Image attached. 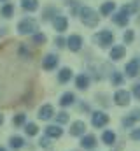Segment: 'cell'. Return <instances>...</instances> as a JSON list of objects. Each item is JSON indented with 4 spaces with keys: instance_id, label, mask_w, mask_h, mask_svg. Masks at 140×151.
Instances as JSON below:
<instances>
[{
    "instance_id": "obj_1",
    "label": "cell",
    "mask_w": 140,
    "mask_h": 151,
    "mask_svg": "<svg viewBox=\"0 0 140 151\" xmlns=\"http://www.w3.org/2000/svg\"><path fill=\"white\" fill-rule=\"evenodd\" d=\"M81 21L86 25V27H96L100 18H98V12L93 11L91 7H82L81 9Z\"/></svg>"
},
{
    "instance_id": "obj_2",
    "label": "cell",
    "mask_w": 140,
    "mask_h": 151,
    "mask_svg": "<svg viewBox=\"0 0 140 151\" xmlns=\"http://www.w3.org/2000/svg\"><path fill=\"white\" fill-rule=\"evenodd\" d=\"M35 30H37V21L32 19V18H25V19H21L19 25H18V32H19L21 35L34 34Z\"/></svg>"
},
{
    "instance_id": "obj_3",
    "label": "cell",
    "mask_w": 140,
    "mask_h": 151,
    "mask_svg": "<svg viewBox=\"0 0 140 151\" xmlns=\"http://www.w3.org/2000/svg\"><path fill=\"white\" fill-rule=\"evenodd\" d=\"M95 40H96L102 47H107V46H110V44L114 42V34L109 32V30H102L100 34L95 35Z\"/></svg>"
},
{
    "instance_id": "obj_4",
    "label": "cell",
    "mask_w": 140,
    "mask_h": 151,
    "mask_svg": "<svg viewBox=\"0 0 140 151\" xmlns=\"http://www.w3.org/2000/svg\"><path fill=\"white\" fill-rule=\"evenodd\" d=\"M114 100H116L117 106H128L130 104V93L126 90H119V91H116Z\"/></svg>"
},
{
    "instance_id": "obj_5",
    "label": "cell",
    "mask_w": 140,
    "mask_h": 151,
    "mask_svg": "<svg viewBox=\"0 0 140 151\" xmlns=\"http://www.w3.org/2000/svg\"><path fill=\"white\" fill-rule=\"evenodd\" d=\"M124 70H126V76H128V77H135V76L140 72V62L137 58L131 60L130 63H126V69H124Z\"/></svg>"
},
{
    "instance_id": "obj_6",
    "label": "cell",
    "mask_w": 140,
    "mask_h": 151,
    "mask_svg": "<svg viewBox=\"0 0 140 151\" xmlns=\"http://www.w3.org/2000/svg\"><path fill=\"white\" fill-rule=\"evenodd\" d=\"M91 121H93V125H95L96 128H102V127H105V125L109 123V116L105 113H95L93 118H91Z\"/></svg>"
},
{
    "instance_id": "obj_7",
    "label": "cell",
    "mask_w": 140,
    "mask_h": 151,
    "mask_svg": "<svg viewBox=\"0 0 140 151\" xmlns=\"http://www.w3.org/2000/svg\"><path fill=\"white\" fill-rule=\"evenodd\" d=\"M53 25H54V28H56V32H65L67 30V27H69V19L65 18V16H56L54 18V21H53Z\"/></svg>"
},
{
    "instance_id": "obj_8",
    "label": "cell",
    "mask_w": 140,
    "mask_h": 151,
    "mask_svg": "<svg viewBox=\"0 0 140 151\" xmlns=\"http://www.w3.org/2000/svg\"><path fill=\"white\" fill-rule=\"evenodd\" d=\"M56 65H58V56H54V55H47V56L42 60V67H44L46 70H53Z\"/></svg>"
},
{
    "instance_id": "obj_9",
    "label": "cell",
    "mask_w": 140,
    "mask_h": 151,
    "mask_svg": "<svg viewBox=\"0 0 140 151\" xmlns=\"http://www.w3.org/2000/svg\"><path fill=\"white\" fill-rule=\"evenodd\" d=\"M86 130V123L84 121H74L70 127V135H82Z\"/></svg>"
},
{
    "instance_id": "obj_10",
    "label": "cell",
    "mask_w": 140,
    "mask_h": 151,
    "mask_svg": "<svg viewBox=\"0 0 140 151\" xmlns=\"http://www.w3.org/2000/svg\"><path fill=\"white\" fill-rule=\"evenodd\" d=\"M53 114H54L53 106H49V104H47V106H42V107H40V111H39V118L46 121V119H51V118H53Z\"/></svg>"
},
{
    "instance_id": "obj_11",
    "label": "cell",
    "mask_w": 140,
    "mask_h": 151,
    "mask_svg": "<svg viewBox=\"0 0 140 151\" xmlns=\"http://www.w3.org/2000/svg\"><path fill=\"white\" fill-rule=\"evenodd\" d=\"M112 19H114V23L119 25V27H126V25H128V14H126L124 11H119L117 14H114Z\"/></svg>"
},
{
    "instance_id": "obj_12",
    "label": "cell",
    "mask_w": 140,
    "mask_h": 151,
    "mask_svg": "<svg viewBox=\"0 0 140 151\" xmlns=\"http://www.w3.org/2000/svg\"><path fill=\"white\" fill-rule=\"evenodd\" d=\"M67 44H69V47L72 51H79L81 46H82V39L79 37V35H70L69 40H67Z\"/></svg>"
},
{
    "instance_id": "obj_13",
    "label": "cell",
    "mask_w": 140,
    "mask_h": 151,
    "mask_svg": "<svg viewBox=\"0 0 140 151\" xmlns=\"http://www.w3.org/2000/svg\"><path fill=\"white\" fill-rule=\"evenodd\" d=\"M81 146H82L84 150H93V148L96 146V139H95V135H86V137H82Z\"/></svg>"
},
{
    "instance_id": "obj_14",
    "label": "cell",
    "mask_w": 140,
    "mask_h": 151,
    "mask_svg": "<svg viewBox=\"0 0 140 151\" xmlns=\"http://www.w3.org/2000/svg\"><path fill=\"white\" fill-rule=\"evenodd\" d=\"M123 56H124V47L123 46H114L110 49V58L112 60H121Z\"/></svg>"
},
{
    "instance_id": "obj_15",
    "label": "cell",
    "mask_w": 140,
    "mask_h": 151,
    "mask_svg": "<svg viewBox=\"0 0 140 151\" xmlns=\"http://www.w3.org/2000/svg\"><path fill=\"white\" fill-rule=\"evenodd\" d=\"M46 134H47V137H53V139H58V137H61V128L60 127H54V125H51V127H47L46 128Z\"/></svg>"
},
{
    "instance_id": "obj_16",
    "label": "cell",
    "mask_w": 140,
    "mask_h": 151,
    "mask_svg": "<svg viewBox=\"0 0 140 151\" xmlns=\"http://www.w3.org/2000/svg\"><path fill=\"white\" fill-rule=\"evenodd\" d=\"M75 84H77V88H81V90H86L88 86H89V77L84 74L77 76V79H75Z\"/></svg>"
},
{
    "instance_id": "obj_17",
    "label": "cell",
    "mask_w": 140,
    "mask_h": 151,
    "mask_svg": "<svg viewBox=\"0 0 140 151\" xmlns=\"http://www.w3.org/2000/svg\"><path fill=\"white\" fill-rule=\"evenodd\" d=\"M114 9H116V4H114V2H105L104 5L100 7V12H102L104 16H109Z\"/></svg>"
},
{
    "instance_id": "obj_18",
    "label": "cell",
    "mask_w": 140,
    "mask_h": 151,
    "mask_svg": "<svg viewBox=\"0 0 140 151\" xmlns=\"http://www.w3.org/2000/svg\"><path fill=\"white\" fill-rule=\"evenodd\" d=\"M74 100H75V97H74V93H65L61 99H60V104L63 106V107H67V106H70V104H74Z\"/></svg>"
},
{
    "instance_id": "obj_19",
    "label": "cell",
    "mask_w": 140,
    "mask_h": 151,
    "mask_svg": "<svg viewBox=\"0 0 140 151\" xmlns=\"http://www.w3.org/2000/svg\"><path fill=\"white\" fill-rule=\"evenodd\" d=\"M70 77H72V70L70 69H61L60 74H58L60 83H67V81H70Z\"/></svg>"
},
{
    "instance_id": "obj_20",
    "label": "cell",
    "mask_w": 140,
    "mask_h": 151,
    "mask_svg": "<svg viewBox=\"0 0 140 151\" xmlns=\"http://www.w3.org/2000/svg\"><path fill=\"white\" fill-rule=\"evenodd\" d=\"M21 5H23V9H26V11H35V9L39 7L37 0H21Z\"/></svg>"
},
{
    "instance_id": "obj_21",
    "label": "cell",
    "mask_w": 140,
    "mask_h": 151,
    "mask_svg": "<svg viewBox=\"0 0 140 151\" xmlns=\"http://www.w3.org/2000/svg\"><path fill=\"white\" fill-rule=\"evenodd\" d=\"M102 139H104L105 144H114V142H116V134L109 130V132H105L104 135H102Z\"/></svg>"
},
{
    "instance_id": "obj_22",
    "label": "cell",
    "mask_w": 140,
    "mask_h": 151,
    "mask_svg": "<svg viewBox=\"0 0 140 151\" xmlns=\"http://www.w3.org/2000/svg\"><path fill=\"white\" fill-rule=\"evenodd\" d=\"M12 14H14V7H12L11 4H5V5L2 7V16H4V18H11Z\"/></svg>"
},
{
    "instance_id": "obj_23",
    "label": "cell",
    "mask_w": 140,
    "mask_h": 151,
    "mask_svg": "<svg viewBox=\"0 0 140 151\" xmlns=\"http://www.w3.org/2000/svg\"><path fill=\"white\" fill-rule=\"evenodd\" d=\"M25 142H23V139L21 137H11V146L12 148H21Z\"/></svg>"
},
{
    "instance_id": "obj_24",
    "label": "cell",
    "mask_w": 140,
    "mask_h": 151,
    "mask_svg": "<svg viewBox=\"0 0 140 151\" xmlns=\"http://www.w3.org/2000/svg\"><path fill=\"white\" fill-rule=\"evenodd\" d=\"M133 37H135L133 30H126V32H124V35H123V40H124L126 44H130V42L133 40Z\"/></svg>"
},
{
    "instance_id": "obj_25",
    "label": "cell",
    "mask_w": 140,
    "mask_h": 151,
    "mask_svg": "<svg viewBox=\"0 0 140 151\" xmlns=\"http://www.w3.org/2000/svg\"><path fill=\"white\" fill-rule=\"evenodd\" d=\"M25 130H26L28 135H35V134H37V125H35V123H28V125L25 127Z\"/></svg>"
},
{
    "instance_id": "obj_26",
    "label": "cell",
    "mask_w": 140,
    "mask_h": 151,
    "mask_svg": "<svg viewBox=\"0 0 140 151\" xmlns=\"http://www.w3.org/2000/svg\"><path fill=\"white\" fill-rule=\"evenodd\" d=\"M44 42H46V35H44V34H35L34 35V44H39V46H40V44H44Z\"/></svg>"
},
{
    "instance_id": "obj_27",
    "label": "cell",
    "mask_w": 140,
    "mask_h": 151,
    "mask_svg": "<svg viewBox=\"0 0 140 151\" xmlns=\"http://www.w3.org/2000/svg\"><path fill=\"white\" fill-rule=\"evenodd\" d=\"M56 121H58V123H67V121H69V114L67 113H58Z\"/></svg>"
},
{
    "instance_id": "obj_28",
    "label": "cell",
    "mask_w": 140,
    "mask_h": 151,
    "mask_svg": "<svg viewBox=\"0 0 140 151\" xmlns=\"http://www.w3.org/2000/svg\"><path fill=\"white\" fill-rule=\"evenodd\" d=\"M135 119H137V116H128V118L123 119V125H124V127H131V125L135 123Z\"/></svg>"
},
{
    "instance_id": "obj_29",
    "label": "cell",
    "mask_w": 140,
    "mask_h": 151,
    "mask_svg": "<svg viewBox=\"0 0 140 151\" xmlns=\"http://www.w3.org/2000/svg\"><path fill=\"white\" fill-rule=\"evenodd\" d=\"M12 123H14V125H23V123H25V114H18V116H14Z\"/></svg>"
},
{
    "instance_id": "obj_30",
    "label": "cell",
    "mask_w": 140,
    "mask_h": 151,
    "mask_svg": "<svg viewBox=\"0 0 140 151\" xmlns=\"http://www.w3.org/2000/svg\"><path fill=\"white\" fill-rule=\"evenodd\" d=\"M133 95H135V97H137V99L140 100V83L133 86Z\"/></svg>"
},
{
    "instance_id": "obj_31",
    "label": "cell",
    "mask_w": 140,
    "mask_h": 151,
    "mask_svg": "<svg viewBox=\"0 0 140 151\" xmlns=\"http://www.w3.org/2000/svg\"><path fill=\"white\" fill-rule=\"evenodd\" d=\"M131 139L140 141V128H137V130H133V132H131Z\"/></svg>"
},
{
    "instance_id": "obj_32",
    "label": "cell",
    "mask_w": 140,
    "mask_h": 151,
    "mask_svg": "<svg viewBox=\"0 0 140 151\" xmlns=\"http://www.w3.org/2000/svg\"><path fill=\"white\" fill-rule=\"evenodd\" d=\"M112 81H114L116 84H119V83H121V76L117 74V72H114V76H112Z\"/></svg>"
},
{
    "instance_id": "obj_33",
    "label": "cell",
    "mask_w": 140,
    "mask_h": 151,
    "mask_svg": "<svg viewBox=\"0 0 140 151\" xmlns=\"http://www.w3.org/2000/svg\"><path fill=\"white\" fill-rule=\"evenodd\" d=\"M56 46H58V47H63V46H65V40H63L61 37H58L56 39Z\"/></svg>"
},
{
    "instance_id": "obj_34",
    "label": "cell",
    "mask_w": 140,
    "mask_h": 151,
    "mask_svg": "<svg viewBox=\"0 0 140 151\" xmlns=\"http://www.w3.org/2000/svg\"><path fill=\"white\" fill-rule=\"evenodd\" d=\"M5 35V28H0V37H4Z\"/></svg>"
},
{
    "instance_id": "obj_35",
    "label": "cell",
    "mask_w": 140,
    "mask_h": 151,
    "mask_svg": "<svg viewBox=\"0 0 140 151\" xmlns=\"http://www.w3.org/2000/svg\"><path fill=\"white\" fill-rule=\"evenodd\" d=\"M2 121H4V116H2V114H0V125H2Z\"/></svg>"
},
{
    "instance_id": "obj_36",
    "label": "cell",
    "mask_w": 140,
    "mask_h": 151,
    "mask_svg": "<svg viewBox=\"0 0 140 151\" xmlns=\"http://www.w3.org/2000/svg\"><path fill=\"white\" fill-rule=\"evenodd\" d=\"M0 151H5V148H2V146H0Z\"/></svg>"
},
{
    "instance_id": "obj_37",
    "label": "cell",
    "mask_w": 140,
    "mask_h": 151,
    "mask_svg": "<svg viewBox=\"0 0 140 151\" xmlns=\"http://www.w3.org/2000/svg\"><path fill=\"white\" fill-rule=\"evenodd\" d=\"M0 2H9V0H0Z\"/></svg>"
}]
</instances>
